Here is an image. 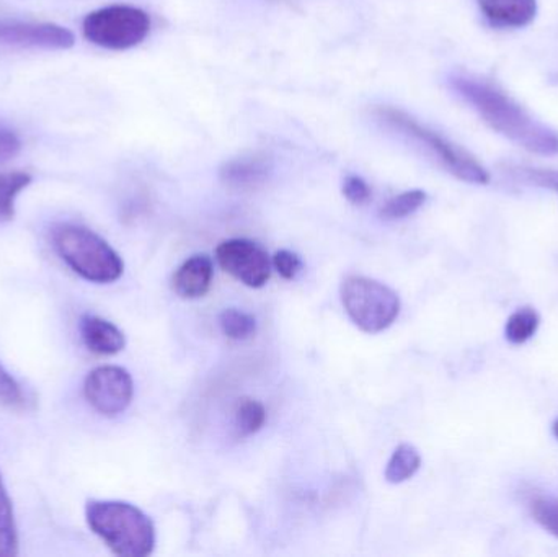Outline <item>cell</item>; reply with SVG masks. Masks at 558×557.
I'll return each mask as SVG.
<instances>
[{
	"instance_id": "3957f363",
	"label": "cell",
	"mask_w": 558,
	"mask_h": 557,
	"mask_svg": "<svg viewBox=\"0 0 558 557\" xmlns=\"http://www.w3.org/2000/svg\"><path fill=\"white\" fill-rule=\"evenodd\" d=\"M51 242L61 261L90 283H113L123 275L124 264L118 252L84 226H56Z\"/></svg>"
},
{
	"instance_id": "603a6c76",
	"label": "cell",
	"mask_w": 558,
	"mask_h": 557,
	"mask_svg": "<svg viewBox=\"0 0 558 557\" xmlns=\"http://www.w3.org/2000/svg\"><path fill=\"white\" fill-rule=\"evenodd\" d=\"M514 172L524 180V182L533 183L543 189L554 190L558 193V170L537 169V167H518Z\"/></svg>"
},
{
	"instance_id": "7c38bea8",
	"label": "cell",
	"mask_w": 558,
	"mask_h": 557,
	"mask_svg": "<svg viewBox=\"0 0 558 557\" xmlns=\"http://www.w3.org/2000/svg\"><path fill=\"white\" fill-rule=\"evenodd\" d=\"M268 175H270V164L265 157L258 156L229 160L219 172L221 182L228 189L238 190V192H251V190L258 189L267 182Z\"/></svg>"
},
{
	"instance_id": "d6986e66",
	"label": "cell",
	"mask_w": 558,
	"mask_h": 557,
	"mask_svg": "<svg viewBox=\"0 0 558 557\" xmlns=\"http://www.w3.org/2000/svg\"><path fill=\"white\" fill-rule=\"evenodd\" d=\"M222 334L232 340H248L257 332V320L252 314L239 310H226L219 316Z\"/></svg>"
},
{
	"instance_id": "9c48e42d",
	"label": "cell",
	"mask_w": 558,
	"mask_h": 557,
	"mask_svg": "<svg viewBox=\"0 0 558 557\" xmlns=\"http://www.w3.org/2000/svg\"><path fill=\"white\" fill-rule=\"evenodd\" d=\"M0 43L25 48L69 49L75 45L71 29L56 23L0 22Z\"/></svg>"
},
{
	"instance_id": "d4e9b609",
	"label": "cell",
	"mask_w": 558,
	"mask_h": 557,
	"mask_svg": "<svg viewBox=\"0 0 558 557\" xmlns=\"http://www.w3.org/2000/svg\"><path fill=\"white\" fill-rule=\"evenodd\" d=\"M274 265L284 280H294L302 271V261L291 251H279L275 254Z\"/></svg>"
},
{
	"instance_id": "7402d4cb",
	"label": "cell",
	"mask_w": 558,
	"mask_h": 557,
	"mask_svg": "<svg viewBox=\"0 0 558 557\" xmlns=\"http://www.w3.org/2000/svg\"><path fill=\"white\" fill-rule=\"evenodd\" d=\"M0 404L9 409L26 408V396L15 378L0 365Z\"/></svg>"
},
{
	"instance_id": "9a60e30c",
	"label": "cell",
	"mask_w": 558,
	"mask_h": 557,
	"mask_svg": "<svg viewBox=\"0 0 558 557\" xmlns=\"http://www.w3.org/2000/svg\"><path fill=\"white\" fill-rule=\"evenodd\" d=\"M422 467V457L412 445L403 444L393 451L386 468V481L390 484H402L412 480Z\"/></svg>"
},
{
	"instance_id": "cb8c5ba5",
	"label": "cell",
	"mask_w": 558,
	"mask_h": 557,
	"mask_svg": "<svg viewBox=\"0 0 558 557\" xmlns=\"http://www.w3.org/2000/svg\"><path fill=\"white\" fill-rule=\"evenodd\" d=\"M343 195L353 205H366L371 199L369 185L361 177L350 175L343 182Z\"/></svg>"
},
{
	"instance_id": "2e32d148",
	"label": "cell",
	"mask_w": 558,
	"mask_h": 557,
	"mask_svg": "<svg viewBox=\"0 0 558 557\" xmlns=\"http://www.w3.org/2000/svg\"><path fill=\"white\" fill-rule=\"evenodd\" d=\"M32 183L26 172H0V222L10 221L15 216L16 196Z\"/></svg>"
},
{
	"instance_id": "7a4b0ae2",
	"label": "cell",
	"mask_w": 558,
	"mask_h": 557,
	"mask_svg": "<svg viewBox=\"0 0 558 557\" xmlns=\"http://www.w3.org/2000/svg\"><path fill=\"white\" fill-rule=\"evenodd\" d=\"M88 529L117 556L146 557L156 546L153 520L133 504L120 500H88Z\"/></svg>"
},
{
	"instance_id": "8fae6325",
	"label": "cell",
	"mask_w": 558,
	"mask_h": 557,
	"mask_svg": "<svg viewBox=\"0 0 558 557\" xmlns=\"http://www.w3.org/2000/svg\"><path fill=\"white\" fill-rule=\"evenodd\" d=\"M213 274L215 268L208 255H193L173 275V290L183 300H198L211 288Z\"/></svg>"
},
{
	"instance_id": "484cf974",
	"label": "cell",
	"mask_w": 558,
	"mask_h": 557,
	"mask_svg": "<svg viewBox=\"0 0 558 557\" xmlns=\"http://www.w3.org/2000/svg\"><path fill=\"white\" fill-rule=\"evenodd\" d=\"M22 150V141L15 131L0 123V162L13 159Z\"/></svg>"
},
{
	"instance_id": "e0dca14e",
	"label": "cell",
	"mask_w": 558,
	"mask_h": 557,
	"mask_svg": "<svg viewBox=\"0 0 558 557\" xmlns=\"http://www.w3.org/2000/svg\"><path fill=\"white\" fill-rule=\"evenodd\" d=\"M539 324L541 317L534 307H521L508 319L505 336H507L508 342L521 346L536 336Z\"/></svg>"
},
{
	"instance_id": "277c9868",
	"label": "cell",
	"mask_w": 558,
	"mask_h": 557,
	"mask_svg": "<svg viewBox=\"0 0 558 557\" xmlns=\"http://www.w3.org/2000/svg\"><path fill=\"white\" fill-rule=\"evenodd\" d=\"M376 114L384 124L392 128L402 136L409 137L418 146L425 147L456 179L474 183V185H487L490 182V173L475 157L465 153L458 144L451 143L441 134L433 131L432 128L420 123L405 111L393 107H379Z\"/></svg>"
},
{
	"instance_id": "4316f807",
	"label": "cell",
	"mask_w": 558,
	"mask_h": 557,
	"mask_svg": "<svg viewBox=\"0 0 558 557\" xmlns=\"http://www.w3.org/2000/svg\"><path fill=\"white\" fill-rule=\"evenodd\" d=\"M553 432H554V435H556V438L558 440V421H556V424H554Z\"/></svg>"
},
{
	"instance_id": "5b68a950",
	"label": "cell",
	"mask_w": 558,
	"mask_h": 557,
	"mask_svg": "<svg viewBox=\"0 0 558 557\" xmlns=\"http://www.w3.org/2000/svg\"><path fill=\"white\" fill-rule=\"evenodd\" d=\"M341 301L350 319L367 334L389 329L400 314L399 294L373 278L348 277L341 284Z\"/></svg>"
},
{
	"instance_id": "52a82bcc",
	"label": "cell",
	"mask_w": 558,
	"mask_h": 557,
	"mask_svg": "<svg viewBox=\"0 0 558 557\" xmlns=\"http://www.w3.org/2000/svg\"><path fill=\"white\" fill-rule=\"evenodd\" d=\"M84 395L88 404L98 414L117 417L123 414L133 401V378L121 366H98L85 378Z\"/></svg>"
},
{
	"instance_id": "4fadbf2b",
	"label": "cell",
	"mask_w": 558,
	"mask_h": 557,
	"mask_svg": "<svg viewBox=\"0 0 558 557\" xmlns=\"http://www.w3.org/2000/svg\"><path fill=\"white\" fill-rule=\"evenodd\" d=\"M482 13L500 28H523L537 15V0H477Z\"/></svg>"
},
{
	"instance_id": "30bf717a",
	"label": "cell",
	"mask_w": 558,
	"mask_h": 557,
	"mask_svg": "<svg viewBox=\"0 0 558 557\" xmlns=\"http://www.w3.org/2000/svg\"><path fill=\"white\" fill-rule=\"evenodd\" d=\"M78 330L85 347L97 355H117L126 346L124 334L113 323L94 314L81 317Z\"/></svg>"
},
{
	"instance_id": "5bb4252c",
	"label": "cell",
	"mask_w": 558,
	"mask_h": 557,
	"mask_svg": "<svg viewBox=\"0 0 558 557\" xmlns=\"http://www.w3.org/2000/svg\"><path fill=\"white\" fill-rule=\"evenodd\" d=\"M16 555H19V532H16L12 500L0 473V557Z\"/></svg>"
},
{
	"instance_id": "44dd1931",
	"label": "cell",
	"mask_w": 558,
	"mask_h": 557,
	"mask_svg": "<svg viewBox=\"0 0 558 557\" xmlns=\"http://www.w3.org/2000/svg\"><path fill=\"white\" fill-rule=\"evenodd\" d=\"M531 512H533L534 520L546 532L558 538V499H554V497H537L531 504Z\"/></svg>"
},
{
	"instance_id": "ac0fdd59",
	"label": "cell",
	"mask_w": 558,
	"mask_h": 557,
	"mask_svg": "<svg viewBox=\"0 0 558 557\" xmlns=\"http://www.w3.org/2000/svg\"><path fill=\"white\" fill-rule=\"evenodd\" d=\"M426 202V193L422 190H410V192L400 193L393 196L380 209V216L386 221H397V219L409 218L413 213L418 211Z\"/></svg>"
},
{
	"instance_id": "ba28073f",
	"label": "cell",
	"mask_w": 558,
	"mask_h": 557,
	"mask_svg": "<svg viewBox=\"0 0 558 557\" xmlns=\"http://www.w3.org/2000/svg\"><path fill=\"white\" fill-rule=\"evenodd\" d=\"M222 270L251 288H262L271 277L267 252L248 239H229L216 249Z\"/></svg>"
},
{
	"instance_id": "6da1fadb",
	"label": "cell",
	"mask_w": 558,
	"mask_h": 557,
	"mask_svg": "<svg viewBox=\"0 0 558 557\" xmlns=\"http://www.w3.org/2000/svg\"><path fill=\"white\" fill-rule=\"evenodd\" d=\"M449 84L492 130L511 143L541 156L558 154L557 131L536 120L497 85L468 74L452 75Z\"/></svg>"
},
{
	"instance_id": "ffe728a7",
	"label": "cell",
	"mask_w": 558,
	"mask_h": 557,
	"mask_svg": "<svg viewBox=\"0 0 558 557\" xmlns=\"http://www.w3.org/2000/svg\"><path fill=\"white\" fill-rule=\"evenodd\" d=\"M267 421V411L258 401L245 399L238 409V428L242 435L257 434Z\"/></svg>"
},
{
	"instance_id": "8992f818",
	"label": "cell",
	"mask_w": 558,
	"mask_h": 557,
	"mask_svg": "<svg viewBox=\"0 0 558 557\" xmlns=\"http://www.w3.org/2000/svg\"><path fill=\"white\" fill-rule=\"evenodd\" d=\"M84 36L94 45L124 51L143 43L150 32V19L133 5H108L88 13L82 23Z\"/></svg>"
}]
</instances>
